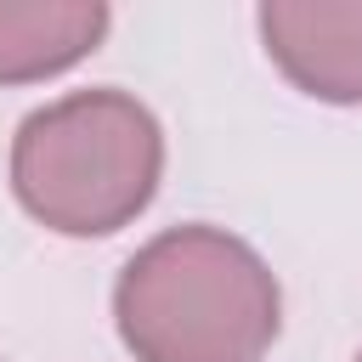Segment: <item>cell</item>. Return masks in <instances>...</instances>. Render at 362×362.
<instances>
[{
	"mask_svg": "<svg viewBox=\"0 0 362 362\" xmlns=\"http://www.w3.org/2000/svg\"><path fill=\"white\" fill-rule=\"evenodd\" d=\"M255 28L294 90L328 107L362 102V0H272L255 11Z\"/></svg>",
	"mask_w": 362,
	"mask_h": 362,
	"instance_id": "3957f363",
	"label": "cell"
},
{
	"mask_svg": "<svg viewBox=\"0 0 362 362\" xmlns=\"http://www.w3.org/2000/svg\"><path fill=\"white\" fill-rule=\"evenodd\" d=\"M113 328L136 362H260L283 328V288L238 232L187 221L119 266Z\"/></svg>",
	"mask_w": 362,
	"mask_h": 362,
	"instance_id": "6da1fadb",
	"label": "cell"
},
{
	"mask_svg": "<svg viewBox=\"0 0 362 362\" xmlns=\"http://www.w3.org/2000/svg\"><path fill=\"white\" fill-rule=\"evenodd\" d=\"M102 0H0V85H40L107 40Z\"/></svg>",
	"mask_w": 362,
	"mask_h": 362,
	"instance_id": "277c9868",
	"label": "cell"
},
{
	"mask_svg": "<svg viewBox=\"0 0 362 362\" xmlns=\"http://www.w3.org/2000/svg\"><path fill=\"white\" fill-rule=\"evenodd\" d=\"M356 362H362V351H356Z\"/></svg>",
	"mask_w": 362,
	"mask_h": 362,
	"instance_id": "5b68a950",
	"label": "cell"
},
{
	"mask_svg": "<svg viewBox=\"0 0 362 362\" xmlns=\"http://www.w3.org/2000/svg\"><path fill=\"white\" fill-rule=\"evenodd\" d=\"M11 198L57 238H113L164 181V130L119 85L68 90L11 136Z\"/></svg>",
	"mask_w": 362,
	"mask_h": 362,
	"instance_id": "7a4b0ae2",
	"label": "cell"
}]
</instances>
